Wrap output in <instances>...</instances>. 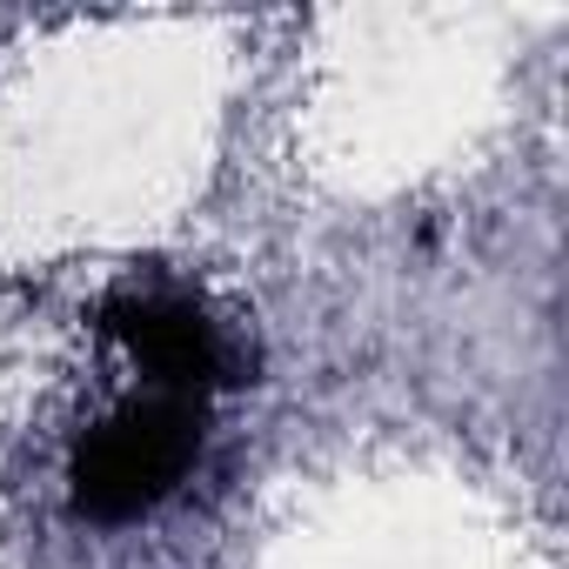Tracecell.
<instances>
[{"instance_id": "cell-1", "label": "cell", "mask_w": 569, "mask_h": 569, "mask_svg": "<svg viewBox=\"0 0 569 569\" xmlns=\"http://www.w3.org/2000/svg\"><path fill=\"white\" fill-rule=\"evenodd\" d=\"M201 442H208V402L168 396V389H134L121 409H108L74 442V462H68L74 516L101 522V529L154 516L201 462Z\"/></svg>"}, {"instance_id": "cell-2", "label": "cell", "mask_w": 569, "mask_h": 569, "mask_svg": "<svg viewBox=\"0 0 569 569\" xmlns=\"http://www.w3.org/2000/svg\"><path fill=\"white\" fill-rule=\"evenodd\" d=\"M108 336L141 369V389L214 402L234 382V342L194 296H174V289H148L141 296L134 289V296H121L108 309Z\"/></svg>"}]
</instances>
